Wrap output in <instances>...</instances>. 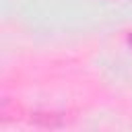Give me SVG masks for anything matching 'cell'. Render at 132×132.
<instances>
[{
	"instance_id": "cell-1",
	"label": "cell",
	"mask_w": 132,
	"mask_h": 132,
	"mask_svg": "<svg viewBox=\"0 0 132 132\" xmlns=\"http://www.w3.org/2000/svg\"><path fill=\"white\" fill-rule=\"evenodd\" d=\"M128 43H130V47H132V33L128 35Z\"/></svg>"
}]
</instances>
